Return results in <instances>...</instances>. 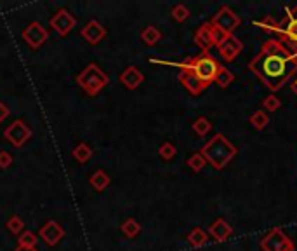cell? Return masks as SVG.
Here are the masks:
<instances>
[{
    "instance_id": "cell-27",
    "label": "cell",
    "mask_w": 297,
    "mask_h": 251,
    "mask_svg": "<svg viewBox=\"0 0 297 251\" xmlns=\"http://www.w3.org/2000/svg\"><path fill=\"white\" fill-rule=\"evenodd\" d=\"M90 181H92V185H94V187H96V188H99V190H101V188H104L106 187V185H108V176H106V174L104 173H102V171H98V173L96 174H94V176H92V180H90Z\"/></svg>"
},
{
    "instance_id": "cell-23",
    "label": "cell",
    "mask_w": 297,
    "mask_h": 251,
    "mask_svg": "<svg viewBox=\"0 0 297 251\" xmlns=\"http://www.w3.org/2000/svg\"><path fill=\"white\" fill-rule=\"evenodd\" d=\"M207 164V161H205V157L202 155V152H196V154H193L192 157L188 159V166L192 167L195 173H200L202 169Z\"/></svg>"
},
{
    "instance_id": "cell-1",
    "label": "cell",
    "mask_w": 297,
    "mask_h": 251,
    "mask_svg": "<svg viewBox=\"0 0 297 251\" xmlns=\"http://www.w3.org/2000/svg\"><path fill=\"white\" fill-rule=\"evenodd\" d=\"M248 68L268 89L278 91L297 74V58L287 53L278 41H268L248 63Z\"/></svg>"
},
{
    "instance_id": "cell-3",
    "label": "cell",
    "mask_w": 297,
    "mask_h": 251,
    "mask_svg": "<svg viewBox=\"0 0 297 251\" xmlns=\"http://www.w3.org/2000/svg\"><path fill=\"white\" fill-rule=\"evenodd\" d=\"M179 67H181V70H184V72H192L204 86H208V84L214 82L221 65H219L214 58L208 56L207 53H204L202 56L190 58V60H186L184 63H181Z\"/></svg>"
},
{
    "instance_id": "cell-9",
    "label": "cell",
    "mask_w": 297,
    "mask_h": 251,
    "mask_svg": "<svg viewBox=\"0 0 297 251\" xmlns=\"http://www.w3.org/2000/svg\"><path fill=\"white\" fill-rule=\"evenodd\" d=\"M30 134H32V131L28 129L21 121H16L14 124H10L9 129L6 131L7 140H9L12 145H16V147H21V145L30 138Z\"/></svg>"
},
{
    "instance_id": "cell-6",
    "label": "cell",
    "mask_w": 297,
    "mask_h": 251,
    "mask_svg": "<svg viewBox=\"0 0 297 251\" xmlns=\"http://www.w3.org/2000/svg\"><path fill=\"white\" fill-rule=\"evenodd\" d=\"M216 28H219L221 32H224L226 35H233L234 28H238L240 25V18L234 14V11H231L228 6H222L221 9L216 13V16L210 21Z\"/></svg>"
},
{
    "instance_id": "cell-20",
    "label": "cell",
    "mask_w": 297,
    "mask_h": 251,
    "mask_svg": "<svg viewBox=\"0 0 297 251\" xmlns=\"http://www.w3.org/2000/svg\"><path fill=\"white\" fill-rule=\"evenodd\" d=\"M234 81V75H233V72L228 70L226 67H219V70H218V75H216V79H214V82L218 84L219 87H228L231 82Z\"/></svg>"
},
{
    "instance_id": "cell-30",
    "label": "cell",
    "mask_w": 297,
    "mask_h": 251,
    "mask_svg": "<svg viewBox=\"0 0 297 251\" xmlns=\"http://www.w3.org/2000/svg\"><path fill=\"white\" fill-rule=\"evenodd\" d=\"M160 155H162L164 159H167V161H170L176 155V147L172 143H164L162 147H160Z\"/></svg>"
},
{
    "instance_id": "cell-35",
    "label": "cell",
    "mask_w": 297,
    "mask_h": 251,
    "mask_svg": "<svg viewBox=\"0 0 297 251\" xmlns=\"http://www.w3.org/2000/svg\"><path fill=\"white\" fill-rule=\"evenodd\" d=\"M16 251H35V248H23V246H20Z\"/></svg>"
},
{
    "instance_id": "cell-14",
    "label": "cell",
    "mask_w": 297,
    "mask_h": 251,
    "mask_svg": "<svg viewBox=\"0 0 297 251\" xmlns=\"http://www.w3.org/2000/svg\"><path fill=\"white\" fill-rule=\"evenodd\" d=\"M179 81H181L182 86H184L192 94H200L202 91L207 89V86H204V84L198 81V79L192 74V72H184V70H182L181 74H179Z\"/></svg>"
},
{
    "instance_id": "cell-28",
    "label": "cell",
    "mask_w": 297,
    "mask_h": 251,
    "mask_svg": "<svg viewBox=\"0 0 297 251\" xmlns=\"http://www.w3.org/2000/svg\"><path fill=\"white\" fill-rule=\"evenodd\" d=\"M75 157L78 159L80 162H84V161H87V159L90 157V148L87 147V145H80V147H76L75 148Z\"/></svg>"
},
{
    "instance_id": "cell-10",
    "label": "cell",
    "mask_w": 297,
    "mask_h": 251,
    "mask_svg": "<svg viewBox=\"0 0 297 251\" xmlns=\"http://www.w3.org/2000/svg\"><path fill=\"white\" fill-rule=\"evenodd\" d=\"M208 234L218 242H224L226 239H230V235L233 234V227H231L224 218H218V220L212 221L210 227H208Z\"/></svg>"
},
{
    "instance_id": "cell-11",
    "label": "cell",
    "mask_w": 297,
    "mask_h": 251,
    "mask_svg": "<svg viewBox=\"0 0 297 251\" xmlns=\"http://www.w3.org/2000/svg\"><path fill=\"white\" fill-rule=\"evenodd\" d=\"M195 42L204 53H207L210 47L216 46L214 35H212V23H205L195 32Z\"/></svg>"
},
{
    "instance_id": "cell-16",
    "label": "cell",
    "mask_w": 297,
    "mask_h": 251,
    "mask_svg": "<svg viewBox=\"0 0 297 251\" xmlns=\"http://www.w3.org/2000/svg\"><path fill=\"white\" fill-rule=\"evenodd\" d=\"M82 35L87 39L90 44H96L101 41L102 37H104V28L101 27L99 23H96V21H90L89 25H87V28L82 32Z\"/></svg>"
},
{
    "instance_id": "cell-12",
    "label": "cell",
    "mask_w": 297,
    "mask_h": 251,
    "mask_svg": "<svg viewBox=\"0 0 297 251\" xmlns=\"http://www.w3.org/2000/svg\"><path fill=\"white\" fill-rule=\"evenodd\" d=\"M50 23H52V27L56 28L61 35H66L73 27H75V18L70 16L66 11H60V13L50 20Z\"/></svg>"
},
{
    "instance_id": "cell-19",
    "label": "cell",
    "mask_w": 297,
    "mask_h": 251,
    "mask_svg": "<svg viewBox=\"0 0 297 251\" xmlns=\"http://www.w3.org/2000/svg\"><path fill=\"white\" fill-rule=\"evenodd\" d=\"M248 122H250V126L254 127V129L262 131L264 127L268 126V122H270V115H268L266 112H262V110H258V112H254V114L250 115Z\"/></svg>"
},
{
    "instance_id": "cell-8",
    "label": "cell",
    "mask_w": 297,
    "mask_h": 251,
    "mask_svg": "<svg viewBox=\"0 0 297 251\" xmlns=\"http://www.w3.org/2000/svg\"><path fill=\"white\" fill-rule=\"evenodd\" d=\"M218 49H219V54H221V56L224 58L226 61H233L234 58H236L238 54L242 53V49H244V44L238 41L234 35H228L224 41L219 44Z\"/></svg>"
},
{
    "instance_id": "cell-18",
    "label": "cell",
    "mask_w": 297,
    "mask_h": 251,
    "mask_svg": "<svg viewBox=\"0 0 297 251\" xmlns=\"http://www.w3.org/2000/svg\"><path fill=\"white\" fill-rule=\"evenodd\" d=\"M188 241L192 242V246H195V248H200V246H204L205 242L208 241V234L204 230V228L196 227V228H193V230L190 232Z\"/></svg>"
},
{
    "instance_id": "cell-31",
    "label": "cell",
    "mask_w": 297,
    "mask_h": 251,
    "mask_svg": "<svg viewBox=\"0 0 297 251\" xmlns=\"http://www.w3.org/2000/svg\"><path fill=\"white\" fill-rule=\"evenodd\" d=\"M259 28H262V30H266V32H271L273 34L274 32V28H276V21L274 20H271V18H266L264 21H259V23H256Z\"/></svg>"
},
{
    "instance_id": "cell-33",
    "label": "cell",
    "mask_w": 297,
    "mask_h": 251,
    "mask_svg": "<svg viewBox=\"0 0 297 251\" xmlns=\"http://www.w3.org/2000/svg\"><path fill=\"white\" fill-rule=\"evenodd\" d=\"M9 162H10V155L7 154V152H2V154H0V167H7Z\"/></svg>"
},
{
    "instance_id": "cell-21",
    "label": "cell",
    "mask_w": 297,
    "mask_h": 251,
    "mask_svg": "<svg viewBox=\"0 0 297 251\" xmlns=\"http://www.w3.org/2000/svg\"><path fill=\"white\" fill-rule=\"evenodd\" d=\"M141 37H142V41H144L146 44H150V46H155L156 42L162 39V34H160L158 30H156L155 27H148V28H144V32L141 34Z\"/></svg>"
},
{
    "instance_id": "cell-4",
    "label": "cell",
    "mask_w": 297,
    "mask_h": 251,
    "mask_svg": "<svg viewBox=\"0 0 297 251\" xmlns=\"http://www.w3.org/2000/svg\"><path fill=\"white\" fill-rule=\"evenodd\" d=\"M273 34H278V44L284 47L287 53L297 58V6L287 9V20L276 23Z\"/></svg>"
},
{
    "instance_id": "cell-26",
    "label": "cell",
    "mask_w": 297,
    "mask_h": 251,
    "mask_svg": "<svg viewBox=\"0 0 297 251\" xmlns=\"http://www.w3.org/2000/svg\"><path fill=\"white\" fill-rule=\"evenodd\" d=\"M122 230H124V234H126L127 237H134L136 234H139L141 227H139V223L136 220H127L126 223H124Z\"/></svg>"
},
{
    "instance_id": "cell-15",
    "label": "cell",
    "mask_w": 297,
    "mask_h": 251,
    "mask_svg": "<svg viewBox=\"0 0 297 251\" xmlns=\"http://www.w3.org/2000/svg\"><path fill=\"white\" fill-rule=\"evenodd\" d=\"M40 234H42V237L46 239L49 244H56L61 235H63V228L58 223H54V221H49V223L40 230Z\"/></svg>"
},
{
    "instance_id": "cell-17",
    "label": "cell",
    "mask_w": 297,
    "mask_h": 251,
    "mask_svg": "<svg viewBox=\"0 0 297 251\" xmlns=\"http://www.w3.org/2000/svg\"><path fill=\"white\" fill-rule=\"evenodd\" d=\"M120 81H122L124 84H126L127 87H130V89H134V87H138L139 84L142 82V74L138 70V68L130 67V68H127V70L124 72L122 77H120Z\"/></svg>"
},
{
    "instance_id": "cell-29",
    "label": "cell",
    "mask_w": 297,
    "mask_h": 251,
    "mask_svg": "<svg viewBox=\"0 0 297 251\" xmlns=\"http://www.w3.org/2000/svg\"><path fill=\"white\" fill-rule=\"evenodd\" d=\"M35 242H36V239L32 232H24L20 239V246H23V248H35Z\"/></svg>"
},
{
    "instance_id": "cell-24",
    "label": "cell",
    "mask_w": 297,
    "mask_h": 251,
    "mask_svg": "<svg viewBox=\"0 0 297 251\" xmlns=\"http://www.w3.org/2000/svg\"><path fill=\"white\" fill-rule=\"evenodd\" d=\"M262 107H264V110L266 112H276L278 108L282 107V101H280V98H276V96H266L264 98V101H262Z\"/></svg>"
},
{
    "instance_id": "cell-7",
    "label": "cell",
    "mask_w": 297,
    "mask_h": 251,
    "mask_svg": "<svg viewBox=\"0 0 297 251\" xmlns=\"http://www.w3.org/2000/svg\"><path fill=\"white\" fill-rule=\"evenodd\" d=\"M106 81H108V79H106V75L102 74V72L99 70L98 67H94V65H90V67L87 68V70L78 77L80 86L86 87L89 94H96L98 91L106 84Z\"/></svg>"
},
{
    "instance_id": "cell-36",
    "label": "cell",
    "mask_w": 297,
    "mask_h": 251,
    "mask_svg": "<svg viewBox=\"0 0 297 251\" xmlns=\"http://www.w3.org/2000/svg\"><path fill=\"white\" fill-rule=\"evenodd\" d=\"M292 91H294V93L297 94V81H296L294 84H292Z\"/></svg>"
},
{
    "instance_id": "cell-34",
    "label": "cell",
    "mask_w": 297,
    "mask_h": 251,
    "mask_svg": "<svg viewBox=\"0 0 297 251\" xmlns=\"http://www.w3.org/2000/svg\"><path fill=\"white\" fill-rule=\"evenodd\" d=\"M7 115H9V110H7V107L4 103H0V121H4Z\"/></svg>"
},
{
    "instance_id": "cell-25",
    "label": "cell",
    "mask_w": 297,
    "mask_h": 251,
    "mask_svg": "<svg viewBox=\"0 0 297 251\" xmlns=\"http://www.w3.org/2000/svg\"><path fill=\"white\" fill-rule=\"evenodd\" d=\"M172 18H174L176 21H186L190 18V11L186 6H182V4H179V6H176L174 9H172Z\"/></svg>"
},
{
    "instance_id": "cell-5",
    "label": "cell",
    "mask_w": 297,
    "mask_h": 251,
    "mask_svg": "<svg viewBox=\"0 0 297 251\" xmlns=\"http://www.w3.org/2000/svg\"><path fill=\"white\" fill-rule=\"evenodd\" d=\"M261 248L264 251H294V242L280 228H273L262 237Z\"/></svg>"
},
{
    "instance_id": "cell-22",
    "label": "cell",
    "mask_w": 297,
    "mask_h": 251,
    "mask_svg": "<svg viewBox=\"0 0 297 251\" xmlns=\"http://www.w3.org/2000/svg\"><path fill=\"white\" fill-rule=\"evenodd\" d=\"M210 129H212L210 121H208V119H205V117H200V119H196V121L193 122V131H195L198 136H205V134H207Z\"/></svg>"
},
{
    "instance_id": "cell-32",
    "label": "cell",
    "mask_w": 297,
    "mask_h": 251,
    "mask_svg": "<svg viewBox=\"0 0 297 251\" xmlns=\"http://www.w3.org/2000/svg\"><path fill=\"white\" fill-rule=\"evenodd\" d=\"M21 227H23V223H21L20 218H12V220L9 221V228H10V230H12V232H18Z\"/></svg>"
},
{
    "instance_id": "cell-13",
    "label": "cell",
    "mask_w": 297,
    "mask_h": 251,
    "mask_svg": "<svg viewBox=\"0 0 297 251\" xmlns=\"http://www.w3.org/2000/svg\"><path fill=\"white\" fill-rule=\"evenodd\" d=\"M23 37L26 39L30 46L38 47L40 44H42L47 39V32L44 30V28L40 27L38 23H32L30 27H28L26 30L23 32Z\"/></svg>"
},
{
    "instance_id": "cell-2",
    "label": "cell",
    "mask_w": 297,
    "mask_h": 251,
    "mask_svg": "<svg viewBox=\"0 0 297 251\" xmlns=\"http://www.w3.org/2000/svg\"><path fill=\"white\" fill-rule=\"evenodd\" d=\"M202 155L205 161L210 162L216 169H222L230 164L236 155V147L224 136V134H216L204 148H202Z\"/></svg>"
}]
</instances>
